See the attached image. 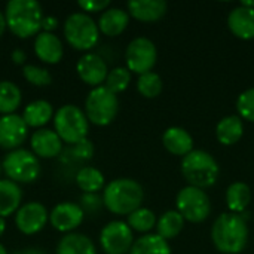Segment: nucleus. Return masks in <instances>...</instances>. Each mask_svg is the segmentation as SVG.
<instances>
[{
  "mask_svg": "<svg viewBox=\"0 0 254 254\" xmlns=\"http://www.w3.org/2000/svg\"><path fill=\"white\" fill-rule=\"evenodd\" d=\"M54 115L52 104L46 100H36L25 106L22 119L27 124V127H43L46 125Z\"/></svg>",
  "mask_w": 254,
  "mask_h": 254,
  "instance_id": "5701e85b",
  "label": "nucleus"
},
{
  "mask_svg": "<svg viewBox=\"0 0 254 254\" xmlns=\"http://www.w3.org/2000/svg\"><path fill=\"white\" fill-rule=\"evenodd\" d=\"M22 199V190L21 188L9 180H0V217H7L12 213L19 210V204Z\"/></svg>",
  "mask_w": 254,
  "mask_h": 254,
  "instance_id": "4be33fe9",
  "label": "nucleus"
},
{
  "mask_svg": "<svg viewBox=\"0 0 254 254\" xmlns=\"http://www.w3.org/2000/svg\"><path fill=\"white\" fill-rule=\"evenodd\" d=\"M4 228H6L4 219H3V217H0V237H1V235H3V232H4Z\"/></svg>",
  "mask_w": 254,
  "mask_h": 254,
  "instance_id": "37998d69",
  "label": "nucleus"
},
{
  "mask_svg": "<svg viewBox=\"0 0 254 254\" xmlns=\"http://www.w3.org/2000/svg\"><path fill=\"white\" fill-rule=\"evenodd\" d=\"M57 25H58V19L55 18V16H43V21H42V28H43V31H49V33H52V30L54 28H57Z\"/></svg>",
  "mask_w": 254,
  "mask_h": 254,
  "instance_id": "58836bf2",
  "label": "nucleus"
},
{
  "mask_svg": "<svg viewBox=\"0 0 254 254\" xmlns=\"http://www.w3.org/2000/svg\"><path fill=\"white\" fill-rule=\"evenodd\" d=\"M0 254H7L6 249H4V246H1V244H0Z\"/></svg>",
  "mask_w": 254,
  "mask_h": 254,
  "instance_id": "a18cd8bd",
  "label": "nucleus"
},
{
  "mask_svg": "<svg viewBox=\"0 0 254 254\" xmlns=\"http://www.w3.org/2000/svg\"><path fill=\"white\" fill-rule=\"evenodd\" d=\"M158 58V51L155 43L147 37H137L129 42L125 60L129 71L137 74H144L152 70Z\"/></svg>",
  "mask_w": 254,
  "mask_h": 254,
  "instance_id": "9d476101",
  "label": "nucleus"
},
{
  "mask_svg": "<svg viewBox=\"0 0 254 254\" xmlns=\"http://www.w3.org/2000/svg\"><path fill=\"white\" fill-rule=\"evenodd\" d=\"M177 210L183 219L192 223H201L208 217L211 205L207 193L202 189L188 186L183 188L177 195Z\"/></svg>",
  "mask_w": 254,
  "mask_h": 254,
  "instance_id": "1a4fd4ad",
  "label": "nucleus"
},
{
  "mask_svg": "<svg viewBox=\"0 0 254 254\" xmlns=\"http://www.w3.org/2000/svg\"><path fill=\"white\" fill-rule=\"evenodd\" d=\"M10 58L13 60V63L16 64H22L25 61V52L22 49H13L10 54Z\"/></svg>",
  "mask_w": 254,
  "mask_h": 254,
  "instance_id": "ea45409f",
  "label": "nucleus"
},
{
  "mask_svg": "<svg viewBox=\"0 0 254 254\" xmlns=\"http://www.w3.org/2000/svg\"><path fill=\"white\" fill-rule=\"evenodd\" d=\"M12 254H46L42 249L39 247H27V249H21V250H16L15 253Z\"/></svg>",
  "mask_w": 254,
  "mask_h": 254,
  "instance_id": "a19ab883",
  "label": "nucleus"
},
{
  "mask_svg": "<svg viewBox=\"0 0 254 254\" xmlns=\"http://www.w3.org/2000/svg\"><path fill=\"white\" fill-rule=\"evenodd\" d=\"M241 6H246V7H252V9H254V1H241Z\"/></svg>",
  "mask_w": 254,
  "mask_h": 254,
  "instance_id": "c03bdc74",
  "label": "nucleus"
},
{
  "mask_svg": "<svg viewBox=\"0 0 254 254\" xmlns=\"http://www.w3.org/2000/svg\"><path fill=\"white\" fill-rule=\"evenodd\" d=\"M76 183L85 193H97L104 186V176L94 167H83L76 174Z\"/></svg>",
  "mask_w": 254,
  "mask_h": 254,
  "instance_id": "c85d7f7f",
  "label": "nucleus"
},
{
  "mask_svg": "<svg viewBox=\"0 0 254 254\" xmlns=\"http://www.w3.org/2000/svg\"><path fill=\"white\" fill-rule=\"evenodd\" d=\"M57 254H97V250L86 235L67 234L58 243Z\"/></svg>",
  "mask_w": 254,
  "mask_h": 254,
  "instance_id": "393cba45",
  "label": "nucleus"
},
{
  "mask_svg": "<svg viewBox=\"0 0 254 254\" xmlns=\"http://www.w3.org/2000/svg\"><path fill=\"white\" fill-rule=\"evenodd\" d=\"M31 149L36 156L55 158L63 152V140L58 134L48 128H40L31 135Z\"/></svg>",
  "mask_w": 254,
  "mask_h": 254,
  "instance_id": "dca6fc26",
  "label": "nucleus"
},
{
  "mask_svg": "<svg viewBox=\"0 0 254 254\" xmlns=\"http://www.w3.org/2000/svg\"><path fill=\"white\" fill-rule=\"evenodd\" d=\"M54 127L58 137L71 146L85 140L89 129L85 112L74 104H65L58 109L54 116Z\"/></svg>",
  "mask_w": 254,
  "mask_h": 254,
  "instance_id": "39448f33",
  "label": "nucleus"
},
{
  "mask_svg": "<svg viewBox=\"0 0 254 254\" xmlns=\"http://www.w3.org/2000/svg\"><path fill=\"white\" fill-rule=\"evenodd\" d=\"M131 82V71L125 67H115L109 71L106 77V88L110 89L113 94H119L128 88Z\"/></svg>",
  "mask_w": 254,
  "mask_h": 254,
  "instance_id": "473e14b6",
  "label": "nucleus"
},
{
  "mask_svg": "<svg viewBox=\"0 0 254 254\" xmlns=\"http://www.w3.org/2000/svg\"><path fill=\"white\" fill-rule=\"evenodd\" d=\"M76 70H77V74L79 77L97 88V86H101V83L106 80L107 74H109V70H107V64L106 61L98 55V54H85L83 57L79 58L77 64H76Z\"/></svg>",
  "mask_w": 254,
  "mask_h": 254,
  "instance_id": "4468645a",
  "label": "nucleus"
},
{
  "mask_svg": "<svg viewBox=\"0 0 254 254\" xmlns=\"http://www.w3.org/2000/svg\"><path fill=\"white\" fill-rule=\"evenodd\" d=\"M243 134H244V124L240 116H226L217 124L216 128L217 140L225 146L235 144L237 141H240Z\"/></svg>",
  "mask_w": 254,
  "mask_h": 254,
  "instance_id": "b1692460",
  "label": "nucleus"
},
{
  "mask_svg": "<svg viewBox=\"0 0 254 254\" xmlns=\"http://www.w3.org/2000/svg\"><path fill=\"white\" fill-rule=\"evenodd\" d=\"M144 192L140 183L132 179H116L110 182L103 193V204L113 214H131L140 208Z\"/></svg>",
  "mask_w": 254,
  "mask_h": 254,
  "instance_id": "7ed1b4c3",
  "label": "nucleus"
},
{
  "mask_svg": "<svg viewBox=\"0 0 254 254\" xmlns=\"http://www.w3.org/2000/svg\"><path fill=\"white\" fill-rule=\"evenodd\" d=\"M64 34L67 42L79 51H88L98 42V24L85 12L71 13L64 24Z\"/></svg>",
  "mask_w": 254,
  "mask_h": 254,
  "instance_id": "423d86ee",
  "label": "nucleus"
},
{
  "mask_svg": "<svg viewBox=\"0 0 254 254\" xmlns=\"http://www.w3.org/2000/svg\"><path fill=\"white\" fill-rule=\"evenodd\" d=\"M28 127L19 115H3L0 118V147L16 150L27 138Z\"/></svg>",
  "mask_w": 254,
  "mask_h": 254,
  "instance_id": "ddd939ff",
  "label": "nucleus"
},
{
  "mask_svg": "<svg viewBox=\"0 0 254 254\" xmlns=\"http://www.w3.org/2000/svg\"><path fill=\"white\" fill-rule=\"evenodd\" d=\"M156 225V216L149 208H138L128 216V226L137 232H147Z\"/></svg>",
  "mask_w": 254,
  "mask_h": 254,
  "instance_id": "2f4dec72",
  "label": "nucleus"
},
{
  "mask_svg": "<svg viewBox=\"0 0 254 254\" xmlns=\"http://www.w3.org/2000/svg\"><path fill=\"white\" fill-rule=\"evenodd\" d=\"M185 226V219L179 211H167L162 214V217L156 223L158 235L162 237L164 240H173L176 238Z\"/></svg>",
  "mask_w": 254,
  "mask_h": 254,
  "instance_id": "cd10ccee",
  "label": "nucleus"
},
{
  "mask_svg": "<svg viewBox=\"0 0 254 254\" xmlns=\"http://www.w3.org/2000/svg\"><path fill=\"white\" fill-rule=\"evenodd\" d=\"M100 243L106 254H127L134 244L132 229L128 223L119 220L110 222L103 228Z\"/></svg>",
  "mask_w": 254,
  "mask_h": 254,
  "instance_id": "9b49d317",
  "label": "nucleus"
},
{
  "mask_svg": "<svg viewBox=\"0 0 254 254\" xmlns=\"http://www.w3.org/2000/svg\"><path fill=\"white\" fill-rule=\"evenodd\" d=\"M4 18L6 25L15 36L27 39L33 34H39L43 12L40 3L36 0H10L6 4Z\"/></svg>",
  "mask_w": 254,
  "mask_h": 254,
  "instance_id": "f03ea898",
  "label": "nucleus"
},
{
  "mask_svg": "<svg viewBox=\"0 0 254 254\" xmlns=\"http://www.w3.org/2000/svg\"><path fill=\"white\" fill-rule=\"evenodd\" d=\"M1 168L4 170L9 180L15 183H31L40 174V164L37 156L25 149L10 150L4 156Z\"/></svg>",
  "mask_w": 254,
  "mask_h": 254,
  "instance_id": "6e6552de",
  "label": "nucleus"
},
{
  "mask_svg": "<svg viewBox=\"0 0 254 254\" xmlns=\"http://www.w3.org/2000/svg\"><path fill=\"white\" fill-rule=\"evenodd\" d=\"M119 101L116 94H113L106 86L94 88L85 101V115L88 121L98 127L109 125L118 115Z\"/></svg>",
  "mask_w": 254,
  "mask_h": 254,
  "instance_id": "0eeeda50",
  "label": "nucleus"
},
{
  "mask_svg": "<svg viewBox=\"0 0 254 254\" xmlns=\"http://www.w3.org/2000/svg\"><path fill=\"white\" fill-rule=\"evenodd\" d=\"M22 74L31 85H36V86H48L52 83V76L49 70L39 67V65H33V64L24 65Z\"/></svg>",
  "mask_w": 254,
  "mask_h": 254,
  "instance_id": "72a5a7b5",
  "label": "nucleus"
},
{
  "mask_svg": "<svg viewBox=\"0 0 254 254\" xmlns=\"http://www.w3.org/2000/svg\"><path fill=\"white\" fill-rule=\"evenodd\" d=\"M103 201L100 199V196L97 193H83V196L80 198V207L83 211H97L101 207Z\"/></svg>",
  "mask_w": 254,
  "mask_h": 254,
  "instance_id": "e433bc0d",
  "label": "nucleus"
},
{
  "mask_svg": "<svg viewBox=\"0 0 254 254\" xmlns=\"http://www.w3.org/2000/svg\"><path fill=\"white\" fill-rule=\"evenodd\" d=\"M229 30L240 39H254V9L238 6L228 16Z\"/></svg>",
  "mask_w": 254,
  "mask_h": 254,
  "instance_id": "a211bd4d",
  "label": "nucleus"
},
{
  "mask_svg": "<svg viewBox=\"0 0 254 254\" xmlns=\"http://www.w3.org/2000/svg\"><path fill=\"white\" fill-rule=\"evenodd\" d=\"M137 89L143 97L155 98L162 91V79L159 77V74H156L153 71L140 74V77L137 80Z\"/></svg>",
  "mask_w": 254,
  "mask_h": 254,
  "instance_id": "7c9ffc66",
  "label": "nucleus"
},
{
  "mask_svg": "<svg viewBox=\"0 0 254 254\" xmlns=\"http://www.w3.org/2000/svg\"><path fill=\"white\" fill-rule=\"evenodd\" d=\"M211 238L219 252L225 254L241 253L249 240L247 222L237 213H223L213 225Z\"/></svg>",
  "mask_w": 254,
  "mask_h": 254,
  "instance_id": "f257e3e1",
  "label": "nucleus"
},
{
  "mask_svg": "<svg viewBox=\"0 0 254 254\" xmlns=\"http://www.w3.org/2000/svg\"><path fill=\"white\" fill-rule=\"evenodd\" d=\"M7 25H6V18H4V13L0 10V36L4 33V28H6Z\"/></svg>",
  "mask_w": 254,
  "mask_h": 254,
  "instance_id": "79ce46f5",
  "label": "nucleus"
},
{
  "mask_svg": "<svg viewBox=\"0 0 254 254\" xmlns=\"http://www.w3.org/2000/svg\"><path fill=\"white\" fill-rule=\"evenodd\" d=\"M182 173L193 188H210L219 179V164L204 150H192L182 161Z\"/></svg>",
  "mask_w": 254,
  "mask_h": 254,
  "instance_id": "20e7f679",
  "label": "nucleus"
},
{
  "mask_svg": "<svg viewBox=\"0 0 254 254\" xmlns=\"http://www.w3.org/2000/svg\"><path fill=\"white\" fill-rule=\"evenodd\" d=\"M85 211L79 204L74 202H61L54 207L49 213L51 225L60 232H71L83 220Z\"/></svg>",
  "mask_w": 254,
  "mask_h": 254,
  "instance_id": "2eb2a0df",
  "label": "nucleus"
},
{
  "mask_svg": "<svg viewBox=\"0 0 254 254\" xmlns=\"http://www.w3.org/2000/svg\"><path fill=\"white\" fill-rule=\"evenodd\" d=\"M48 219H49V213L46 207L42 202L34 201V202H27L22 207H19L15 216V223H16V228L22 234L33 235L43 229Z\"/></svg>",
  "mask_w": 254,
  "mask_h": 254,
  "instance_id": "f8f14e48",
  "label": "nucleus"
},
{
  "mask_svg": "<svg viewBox=\"0 0 254 254\" xmlns=\"http://www.w3.org/2000/svg\"><path fill=\"white\" fill-rule=\"evenodd\" d=\"M67 155H70V158H73L76 161H88L94 155V146L88 138H85V140L73 144L67 150Z\"/></svg>",
  "mask_w": 254,
  "mask_h": 254,
  "instance_id": "c9c22d12",
  "label": "nucleus"
},
{
  "mask_svg": "<svg viewBox=\"0 0 254 254\" xmlns=\"http://www.w3.org/2000/svg\"><path fill=\"white\" fill-rule=\"evenodd\" d=\"M129 13L138 21H158L167 12V1L164 0H131L128 3Z\"/></svg>",
  "mask_w": 254,
  "mask_h": 254,
  "instance_id": "aec40b11",
  "label": "nucleus"
},
{
  "mask_svg": "<svg viewBox=\"0 0 254 254\" xmlns=\"http://www.w3.org/2000/svg\"><path fill=\"white\" fill-rule=\"evenodd\" d=\"M77 4L85 12H101L109 7L110 1L109 0H79Z\"/></svg>",
  "mask_w": 254,
  "mask_h": 254,
  "instance_id": "4c0bfd02",
  "label": "nucleus"
},
{
  "mask_svg": "<svg viewBox=\"0 0 254 254\" xmlns=\"http://www.w3.org/2000/svg\"><path fill=\"white\" fill-rule=\"evenodd\" d=\"M129 254H171L168 241L159 235H144L134 241Z\"/></svg>",
  "mask_w": 254,
  "mask_h": 254,
  "instance_id": "bb28decb",
  "label": "nucleus"
},
{
  "mask_svg": "<svg viewBox=\"0 0 254 254\" xmlns=\"http://www.w3.org/2000/svg\"><path fill=\"white\" fill-rule=\"evenodd\" d=\"M162 143L165 149L179 156H186L193 150V138L192 135L180 127H171L168 128L162 135Z\"/></svg>",
  "mask_w": 254,
  "mask_h": 254,
  "instance_id": "6ab92c4d",
  "label": "nucleus"
},
{
  "mask_svg": "<svg viewBox=\"0 0 254 254\" xmlns=\"http://www.w3.org/2000/svg\"><path fill=\"white\" fill-rule=\"evenodd\" d=\"M34 52L43 63L55 64L60 63L64 54L63 43L60 37L49 31H42L34 39Z\"/></svg>",
  "mask_w": 254,
  "mask_h": 254,
  "instance_id": "f3484780",
  "label": "nucleus"
},
{
  "mask_svg": "<svg viewBox=\"0 0 254 254\" xmlns=\"http://www.w3.org/2000/svg\"><path fill=\"white\" fill-rule=\"evenodd\" d=\"M128 22H129L128 12L119 7H109L101 13L98 21V28L106 36L115 37L119 36L127 28Z\"/></svg>",
  "mask_w": 254,
  "mask_h": 254,
  "instance_id": "412c9836",
  "label": "nucleus"
},
{
  "mask_svg": "<svg viewBox=\"0 0 254 254\" xmlns=\"http://www.w3.org/2000/svg\"><path fill=\"white\" fill-rule=\"evenodd\" d=\"M0 173H1V164H0Z\"/></svg>",
  "mask_w": 254,
  "mask_h": 254,
  "instance_id": "49530a36",
  "label": "nucleus"
},
{
  "mask_svg": "<svg viewBox=\"0 0 254 254\" xmlns=\"http://www.w3.org/2000/svg\"><path fill=\"white\" fill-rule=\"evenodd\" d=\"M237 109L243 119L254 122V88H250L240 94L237 100Z\"/></svg>",
  "mask_w": 254,
  "mask_h": 254,
  "instance_id": "f704fd0d",
  "label": "nucleus"
},
{
  "mask_svg": "<svg viewBox=\"0 0 254 254\" xmlns=\"http://www.w3.org/2000/svg\"><path fill=\"white\" fill-rule=\"evenodd\" d=\"M252 201V190L246 183L237 182L226 190V202L232 213H244Z\"/></svg>",
  "mask_w": 254,
  "mask_h": 254,
  "instance_id": "a878e982",
  "label": "nucleus"
},
{
  "mask_svg": "<svg viewBox=\"0 0 254 254\" xmlns=\"http://www.w3.org/2000/svg\"><path fill=\"white\" fill-rule=\"evenodd\" d=\"M21 104V89L10 80L0 82V113L12 115Z\"/></svg>",
  "mask_w": 254,
  "mask_h": 254,
  "instance_id": "c756f323",
  "label": "nucleus"
}]
</instances>
